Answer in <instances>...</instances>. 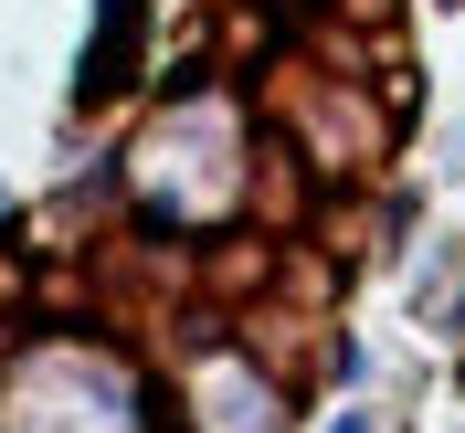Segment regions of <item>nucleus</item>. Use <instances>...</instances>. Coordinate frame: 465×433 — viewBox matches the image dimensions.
Returning <instances> with one entry per match:
<instances>
[{
  "label": "nucleus",
  "instance_id": "obj_1",
  "mask_svg": "<svg viewBox=\"0 0 465 433\" xmlns=\"http://www.w3.org/2000/svg\"><path fill=\"white\" fill-rule=\"evenodd\" d=\"M138 32H148V0H106V22H95V54H85V74H74V95H85V106L127 95V74H138Z\"/></svg>",
  "mask_w": 465,
  "mask_h": 433
}]
</instances>
